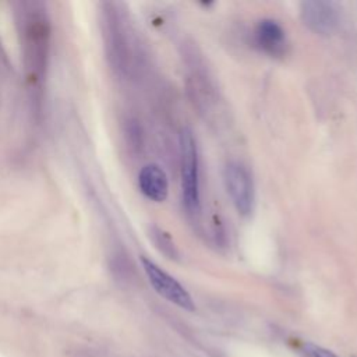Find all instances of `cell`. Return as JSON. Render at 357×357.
I'll return each instance as SVG.
<instances>
[{"mask_svg": "<svg viewBox=\"0 0 357 357\" xmlns=\"http://www.w3.org/2000/svg\"><path fill=\"white\" fill-rule=\"evenodd\" d=\"M24 67L31 81L42 79L50 47V20L45 6L38 1H22L15 10Z\"/></svg>", "mask_w": 357, "mask_h": 357, "instance_id": "cell-1", "label": "cell"}, {"mask_svg": "<svg viewBox=\"0 0 357 357\" xmlns=\"http://www.w3.org/2000/svg\"><path fill=\"white\" fill-rule=\"evenodd\" d=\"M181 163V195L185 211L191 216L201 213L199 158L197 141L190 128H183L178 138Z\"/></svg>", "mask_w": 357, "mask_h": 357, "instance_id": "cell-2", "label": "cell"}, {"mask_svg": "<svg viewBox=\"0 0 357 357\" xmlns=\"http://www.w3.org/2000/svg\"><path fill=\"white\" fill-rule=\"evenodd\" d=\"M223 183L236 211L248 216L255 204V187L250 170L240 162H229L223 169Z\"/></svg>", "mask_w": 357, "mask_h": 357, "instance_id": "cell-3", "label": "cell"}, {"mask_svg": "<svg viewBox=\"0 0 357 357\" xmlns=\"http://www.w3.org/2000/svg\"><path fill=\"white\" fill-rule=\"evenodd\" d=\"M141 265L145 271V275L151 283V286L155 289V291L166 298L167 301L176 304L177 307L194 311L195 304L190 296V293L181 286L178 280H176L172 275H169L166 271H163L159 265H156L153 261L141 257Z\"/></svg>", "mask_w": 357, "mask_h": 357, "instance_id": "cell-4", "label": "cell"}, {"mask_svg": "<svg viewBox=\"0 0 357 357\" xmlns=\"http://www.w3.org/2000/svg\"><path fill=\"white\" fill-rule=\"evenodd\" d=\"M103 11V38L105 47L110 66L119 73H126L128 68V47L124 36V29L120 24L119 14L113 10Z\"/></svg>", "mask_w": 357, "mask_h": 357, "instance_id": "cell-5", "label": "cell"}, {"mask_svg": "<svg viewBox=\"0 0 357 357\" xmlns=\"http://www.w3.org/2000/svg\"><path fill=\"white\" fill-rule=\"evenodd\" d=\"M300 15L305 26L318 35H332L339 26V11L332 1H303Z\"/></svg>", "mask_w": 357, "mask_h": 357, "instance_id": "cell-6", "label": "cell"}, {"mask_svg": "<svg viewBox=\"0 0 357 357\" xmlns=\"http://www.w3.org/2000/svg\"><path fill=\"white\" fill-rule=\"evenodd\" d=\"M255 40L257 45L269 56L279 57L286 53V32L282 25L273 20L265 18L257 24Z\"/></svg>", "mask_w": 357, "mask_h": 357, "instance_id": "cell-7", "label": "cell"}, {"mask_svg": "<svg viewBox=\"0 0 357 357\" xmlns=\"http://www.w3.org/2000/svg\"><path fill=\"white\" fill-rule=\"evenodd\" d=\"M138 185L141 192L151 201L162 202L169 194V181L165 170L156 165H145L138 174Z\"/></svg>", "mask_w": 357, "mask_h": 357, "instance_id": "cell-8", "label": "cell"}, {"mask_svg": "<svg viewBox=\"0 0 357 357\" xmlns=\"http://www.w3.org/2000/svg\"><path fill=\"white\" fill-rule=\"evenodd\" d=\"M149 237L152 238L155 247L165 254L167 258L170 259H177L178 258V252L176 250V245L173 243V240L170 238V236L167 233H165L162 229H159L158 226H151L149 229Z\"/></svg>", "mask_w": 357, "mask_h": 357, "instance_id": "cell-9", "label": "cell"}, {"mask_svg": "<svg viewBox=\"0 0 357 357\" xmlns=\"http://www.w3.org/2000/svg\"><path fill=\"white\" fill-rule=\"evenodd\" d=\"M304 353L308 357H337L333 351H331V350H328L322 346L314 344V343H305L304 344Z\"/></svg>", "mask_w": 357, "mask_h": 357, "instance_id": "cell-10", "label": "cell"}, {"mask_svg": "<svg viewBox=\"0 0 357 357\" xmlns=\"http://www.w3.org/2000/svg\"><path fill=\"white\" fill-rule=\"evenodd\" d=\"M73 357H95L93 354H91V353H86V351H74V354H73Z\"/></svg>", "mask_w": 357, "mask_h": 357, "instance_id": "cell-11", "label": "cell"}]
</instances>
